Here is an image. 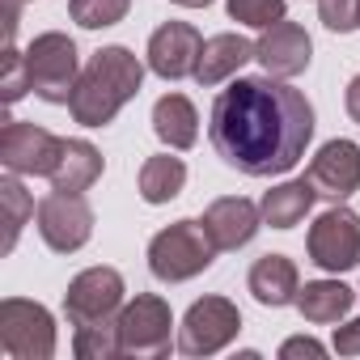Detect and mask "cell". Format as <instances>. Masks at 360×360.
I'll return each mask as SVG.
<instances>
[{
  "instance_id": "cell-3",
  "label": "cell",
  "mask_w": 360,
  "mask_h": 360,
  "mask_svg": "<svg viewBox=\"0 0 360 360\" xmlns=\"http://www.w3.org/2000/svg\"><path fill=\"white\" fill-rule=\"evenodd\" d=\"M217 259V242L208 238L204 221H174L148 242V271L161 284H183L208 271Z\"/></svg>"
},
{
  "instance_id": "cell-28",
  "label": "cell",
  "mask_w": 360,
  "mask_h": 360,
  "mask_svg": "<svg viewBox=\"0 0 360 360\" xmlns=\"http://www.w3.org/2000/svg\"><path fill=\"white\" fill-rule=\"evenodd\" d=\"M318 18L326 30L347 34L360 26V0H318Z\"/></svg>"
},
{
  "instance_id": "cell-30",
  "label": "cell",
  "mask_w": 360,
  "mask_h": 360,
  "mask_svg": "<svg viewBox=\"0 0 360 360\" xmlns=\"http://www.w3.org/2000/svg\"><path fill=\"white\" fill-rule=\"evenodd\" d=\"M322 352H326V347H322L318 339H305V335H301V339H288V343L280 347L284 360H292V356H322Z\"/></svg>"
},
{
  "instance_id": "cell-14",
  "label": "cell",
  "mask_w": 360,
  "mask_h": 360,
  "mask_svg": "<svg viewBox=\"0 0 360 360\" xmlns=\"http://www.w3.org/2000/svg\"><path fill=\"white\" fill-rule=\"evenodd\" d=\"M309 51H314V43L297 22H276L255 43V60L267 68V77H280V81L301 77L309 68Z\"/></svg>"
},
{
  "instance_id": "cell-4",
  "label": "cell",
  "mask_w": 360,
  "mask_h": 360,
  "mask_svg": "<svg viewBox=\"0 0 360 360\" xmlns=\"http://www.w3.org/2000/svg\"><path fill=\"white\" fill-rule=\"evenodd\" d=\"M0 352L13 360H51L56 356L51 309L26 297H5L0 301Z\"/></svg>"
},
{
  "instance_id": "cell-21",
  "label": "cell",
  "mask_w": 360,
  "mask_h": 360,
  "mask_svg": "<svg viewBox=\"0 0 360 360\" xmlns=\"http://www.w3.org/2000/svg\"><path fill=\"white\" fill-rule=\"evenodd\" d=\"M352 301H356V292H352L347 284H339V280H314V284H305V288L297 292L301 318H305V322H318V326L339 322V318L352 309Z\"/></svg>"
},
{
  "instance_id": "cell-17",
  "label": "cell",
  "mask_w": 360,
  "mask_h": 360,
  "mask_svg": "<svg viewBox=\"0 0 360 360\" xmlns=\"http://www.w3.org/2000/svg\"><path fill=\"white\" fill-rule=\"evenodd\" d=\"M246 60H255V43H250V39H242V34H217V39H208L204 51H200L195 81L212 89V85L229 81Z\"/></svg>"
},
{
  "instance_id": "cell-8",
  "label": "cell",
  "mask_w": 360,
  "mask_h": 360,
  "mask_svg": "<svg viewBox=\"0 0 360 360\" xmlns=\"http://www.w3.org/2000/svg\"><path fill=\"white\" fill-rule=\"evenodd\" d=\"M305 250H309V263L322 271H352L360 263V217L343 204L322 212L309 225Z\"/></svg>"
},
{
  "instance_id": "cell-1",
  "label": "cell",
  "mask_w": 360,
  "mask_h": 360,
  "mask_svg": "<svg viewBox=\"0 0 360 360\" xmlns=\"http://www.w3.org/2000/svg\"><path fill=\"white\" fill-rule=\"evenodd\" d=\"M208 136L217 157L250 178L288 174L314 140V106L280 77H238L217 94Z\"/></svg>"
},
{
  "instance_id": "cell-2",
  "label": "cell",
  "mask_w": 360,
  "mask_h": 360,
  "mask_svg": "<svg viewBox=\"0 0 360 360\" xmlns=\"http://www.w3.org/2000/svg\"><path fill=\"white\" fill-rule=\"evenodd\" d=\"M140 81H144V64L127 47H102L85 64V72L68 98V110L81 127H106L140 94Z\"/></svg>"
},
{
  "instance_id": "cell-22",
  "label": "cell",
  "mask_w": 360,
  "mask_h": 360,
  "mask_svg": "<svg viewBox=\"0 0 360 360\" xmlns=\"http://www.w3.org/2000/svg\"><path fill=\"white\" fill-rule=\"evenodd\" d=\"M183 183H187V165H183V157H169V153L148 157L144 169H140V195H144V204H169L178 191H183Z\"/></svg>"
},
{
  "instance_id": "cell-32",
  "label": "cell",
  "mask_w": 360,
  "mask_h": 360,
  "mask_svg": "<svg viewBox=\"0 0 360 360\" xmlns=\"http://www.w3.org/2000/svg\"><path fill=\"white\" fill-rule=\"evenodd\" d=\"M169 5H183V9H208L212 0H169Z\"/></svg>"
},
{
  "instance_id": "cell-16",
  "label": "cell",
  "mask_w": 360,
  "mask_h": 360,
  "mask_svg": "<svg viewBox=\"0 0 360 360\" xmlns=\"http://www.w3.org/2000/svg\"><path fill=\"white\" fill-rule=\"evenodd\" d=\"M246 288L255 292L259 305H297V292H301V276H297V263L288 255H263L255 259L250 276H246Z\"/></svg>"
},
{
  "instance_id": "cell-15",
  "label": "cell",
  "mask_w": 360,
  "mask_h": 360,
  "mask_svg": "<svg viewBox=\"0 0 360 360\" xmlns=\"http://www.w3.org/2000/svg\"><path fill=\"white\" fill-rule=\"evenodd\" d=\"M259 225H263V208H255L242 195H225V200L208 204V212H204V229L217 242V250H242L246 242H255Z\"/></svg>"
},
{
  "instance_id": "cell-19",
  "label": "cell",
  "mask_w": 360,
  "mask_h": 360,
  "mask_svg": "<svg viewBox=\"0 0 360 360\" xmlns=\"http://www.w3.org/2000/svg\"><path fill=\"white\" fill-rule=\"evenodd\" d=\"M102 178V153L89 144V140H64V153H60V165L51 174V187L56 191H89Z\"/></svg>"
},
{
  "instance_id": "cell-31",
  "label": "cell",
  "mask_w": 360,
  "mask_h": 360,
  "mask_svg": "<svg viewBox=\"0 0 360 360\" xmlns=\"http://www.w3.org/2000/svg\"><path fill=\"white\" fill-rule=\"evenodd\" d=\"M347 115H352V119L360 123V72H356V77L347 81Z\"/></svg>"
},
{
  "instance_id": "cell-29",
  "label": "cell",
  "mask_w": 360,
  "mask_h": 360,
  "mask_svg": "<svg viewBox=\"0 0 360 360\" xmlns=\"http://www.w3.org/2000/svg\"><path fill=\"white\" fill-rule=\"evenodd\" d=\"M335 352L339 356H360V318H352L347 326L335 330Z\"/></svg>"
},
{
  "instance_id": "cell-20",
  "label": "cell",
  "mask_w": 360,
  "mask_h": 360,
  "mask_svg": "<svg viewBox=\"0 0 360 360\" xmlns=\"http://www.w3.org/2000/svg\"><path fill=\"white\" fill-rule=\"evenodd\" d=\"M314 200H318V191H314L309 178H292V183L271 187L259 208H263V221L271 229H292V225L305 221V212L314 208Z\"/></svg>"
},
{
  "instance_id": "cell-12",
  "label": "cell",
  "mask_w": 360,
  "mask_h": 360,
  "mask_svg": "<svg viewBox=\"0 0 360 360\" xmlns=\"http://www.w3.org/2000/svg\"><path fill=\"white\" fill-rule=\"evenodd\" d=\"M305 178L314 183V191H318L322 200L343 204L347 195L360 191V144H352V140H326V144L314 153Z\"/></svg>"
},
{
  "instance_id": "cell-26",
  "label": "cell",
  "mask_w": 360,
  "mask_h": 360,
  "mask_svg": "<svg viewBox=\"0 0 360 360\" xmlns=\"http://www.w3.org/2000/svg\"><path fill=\"white\" fill-rule=\"evenodd\" d=\"M229 18L255 30H267L284 22V0H229Z\"/></svg>"
},
{
  "instance_id": "cell-18",
  "label": "cell",
  "mask_w": 360,
  "mask_h": 360,
  "mask_svg": "<svg viewBox=\"0 0 360 360\" xmlns=\"http://www.w3.org/2000/svg\"><path fill=\"white\" fill-rule=\"evenodd\" d=\"M153 131H157L161 144L183 153V148H191L200 140V115H195V106L183 94H165L153 106Z\"/></svg>"
},
{
  "instance_id": "cell-10",
  "label": "cell",
  "mask_w": 360,
  "mask_h": 360,
  "mask_svg": "<svg viewBox=\"0 0 360 360\" xmlns=\"http://www.w3.org/2000/svg\"><path fill=\"white\" fill-rule=\"evenodd\" d=\"M64 153V140L51 136L47 127H34L26 119H9L0 127V165L9 174H56Z\"/></svg>"
},
{
  "instance_id": "cell-5",
  "label": "cell",
  "mask_w": 360,
  "mask_h": 360,
  "mask_svg": "<svg viewBox=\"0 0 360 360\" xmlns=\"http://www.w3.org/2000/svg\"><path fill=\"white\" fill-rule=\"evenodd\" d=\"M26 64H30V89L51 102V106H68L81 72H77V43L60 30L39 34L26 47Z\"/></svg>"
},
{
  "instance_id": "cell-27",
  "label": "cell",
  "mask_w": 360,
  "mask_h": 360,
  "mask_svg": "<svg viewBox=\"0 0 360 360\" xmlns=\"http://www.w3.org/2000/svg\"><path fill=\"white\" fill-rule=\"evenodd\" d=\"M0 98H5V106H13L26 89H30V64L18 47H5V60H0Z\"/></svg>"
},
{
  "instance_id": "cell-6",
  "label": "cell",
  "mask_w": 360,
  "mask_h": 360,
  "mask_svg": "<svg viewBox=\"0 0 360 360\" xmlns=\"http://www.w3.org/2000/svg\"><path fill=\"white\" fill-rule=\"evenodd\" d=\"M119 347L123 356H136V360H157L169 352V326H174V314L161 297L153 292H140L136 301H127L119 309Z\"/></svg>"
},
{
  "instance_id": "cell-24",
  "label": "cell",
  "mask_w": 360,
  "mask_h": 360,
  "mask_svg": "<svg viewBox=\"0 0 360 360\" xmlns=\"http://www.w3.org/2000/svg\"><path fill=\"white\" fill-rule=\"evenodd\" d=\"M72 352H77V360H115V356H123V347H119V322L106 318V322L77 326Z\"/></svg>"
},
{
  "instance_id": "cell-11",
  "label": "cell",
  "mask_w": 360,
  "mask_h": 360,
  "mask_svg": "<svg viewBox=\"0 0 360 360\" xmlns=\"http://www.w3.org/2000/svg\"><path fill=\"white\" fill-rule=\"evenodd\" d=\"M123 276L115 267H89L81 271L68 292H64V314L72 326H85V322H106L123 309Z\"/></svg>"
},
{
  "instance_id": "cell-13",
  "label": "cell",
  "mask_w": 360,
  "mask_h": 360,
  "mask_svg": "<svg viewBox=\"0 0 360 360\" xmlns=\"http://www.w3.org/2000/svg\"><path fill=\"white\" fill-rule=\"evenodd\" d=\"M200 51H204V39L191 22H165L148 39V68L161 81H183V77H195Z\"/></svg>"
},
{
  "instance_id": "cell-25",
  "label": "cell",
  "mask_w": 360,
  "mask_h": 360,
  "mask_svg": "<svg viewBox=\"0 0 360 360\" xmlns=\"http://www.w3.org/2000/svg\"><path fill=\"white\" fill-rule=\"evenodd\" d=\"M127 9H131V0H68L72 22L85 30H106V26L123 22Z\"/></svg>"
},
{
  "instance_id": "cell-9",
  "label": "cell",
  "mask_w": 360,
  "mask_h": 360,
  "mask_svg": "<svg viewBox=\"0 0 360 360\" xmlns=\"http://www.w3.org/2000/svg\"><path fill=\"white\" fill-rule=\"evenodd\" d=\"M39 233L56 255H72L94 238V208L77 191H51L39 200Z\"/></svg>"
},
{
  "instance_id": "cell-23",
  "label": "cell",
  "mask_w": 360,
  "mask_h": 360,
  "mask_svg": "<svg viewBox=\"0 0 360 360\" xmlns=\"http://www.w3.org/2000/svg\"><path fill=\"white\" fill-rule=\"evenodd\" d=\"M22 174H9V178H0V217H5V242H0V250H13L18 246V238H22V229H26V221L39 212L34 208V200H30V191L18 183Z\"/></svg>"
},
{
  "instance_id": "cell-7",
  "label": "cell",
  "mask_w": 360,
  "mask_h": 360,
  "mask_svg": "<svg viewBox=\"0 0 360 360\" xmlns=\"http://www.w3.org/2000/svg\"><path fill=\"white\" fill-rule=\"evenodd\" d=\"M242 330V314L229 297H204L187 309L183 326H178V352L183 356H217L229 347Z\"/></svg>"
}]
</instances>
